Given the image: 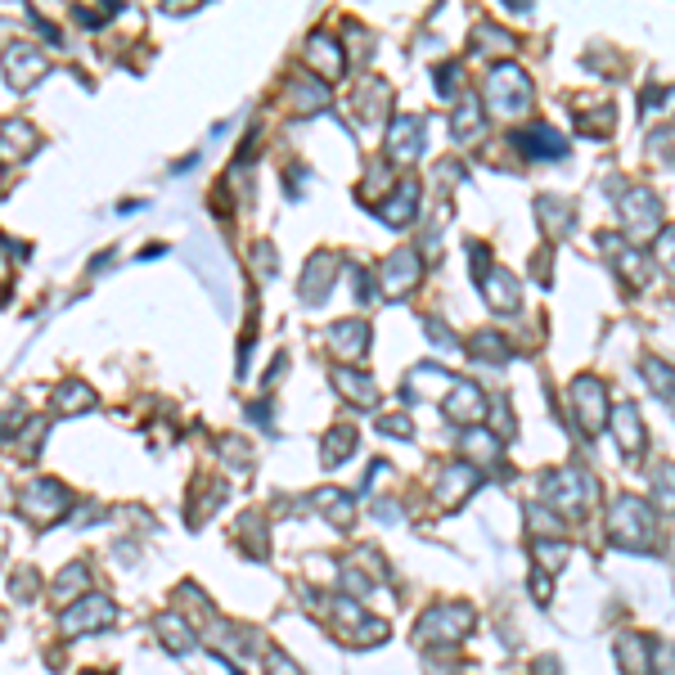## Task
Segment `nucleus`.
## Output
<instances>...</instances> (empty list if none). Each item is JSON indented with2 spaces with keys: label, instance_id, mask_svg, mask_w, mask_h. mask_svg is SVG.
Listing matches in <instances>:
<instances>
[{
  "label": "nucleus",
  "instance_id": "11",
  "mask_svg": "<svg viewBox=\"0 0 675 675\" xmlns=\"http://www.w3.org/2000/svg\"><path fill=\"white\" fill-rule=\"evenodd\" d=\"M423 149V117L419 113H401L392 122V131H387V158L392 162H414Z\"/></svg>",
  "mask_w": 675,
  "mask_h": 675
},
{
  "label": "nucleus",
  "instance_id": "12",
  "mask_svg": "<svg viewBox=\"0 0 675 675\" xmlns=\"http://www.w3.org/2000/svg\"><path fill=\"white\" fill-rule=\"evenodd\" d=\"M333 275H338V257H333V252H315L311 266L302 270V297L306 302H324V297H329Z\"/></svg>",
  "mask_w": 675,
  "mask_h": 675
},
{
  "label": "nucleus",
  "instance_id": "37",
  "mask_svg": "<svg viewBox=\"0 0 675 675\" xmlns=\"http://www.w3.org/2000/svg\"><path fill=\"white\" fill-rule=\"evenodd\" d=\"M653 675H675V648L653 644Z\"/></svg>",
  "mask_w": 675,
  "mask_h": 675
},
{
  "label": "nucleus",
  "instance_id": "28",
  "mask_svg": "<svg viewBox=\"0 0 675 675\" xmlns=\"http://www.w3.org/2000/svg\"><path fill=\"white\" fill-rule=\"evenodd\" d=\"M351 450H356V432H351V428H333L329 437H324V468H338Z\"/></svg>",
  "mask_w": 675,
  "mask_h": 675
},
{
  "label": "nucleus",
  "instance_id": "25",
  "mask_svg": "<svg viewBox=\"0 0 675 675\" xmlns=\"http://www.w3.org/2000/svg\"><path fill=\"white\" fill-rule=\"evenodd\" d=\"M383 639H387V621L378 617H360L356 630H342V644L351 648H369V644H383Z\"/></svg>",
  "mask_w": 675,
  "mask_h": 675
},
{
  "label": "nucleus",
  "instance_id": "5",
  "mask_svg": "<svg viewBox=\"0 0 675 675\" xmlns=\"http://www.w3.org/2000/svg\"><path fill=\"white\" fill-rule=\"evenodd\" d=\"M117 621V603L108 594H81L68 612L59 617V635L63 639H77V635H99Z\"/></svg>",
  "mask_w": 675,
  "mask_h": 675
},
{
  "label": "nucleus",
  "instance_id": "31",
  "mask_svg": "<svg viewBox=\"0 0 675 675\" xmlns=\"http://www.w3.org/2000/svg\"><path fill=\"white\" fill-rule=\"evenodd\" d=\"M639 374L648 378V387H653L657 396H675V374L662 365V360H653V356H644V365H639Z\"/></svg>",
  "mask_w": 675,
  "mask_h": 675
},
{
  "label": "nucleus",
  "instance_id": "22",
  "mask_svg": "<svg viewBox=\"0 0 675 675\" xmlns=\"http://www.w3.org/2000/svg\"><path fill=\"white\" fill-rule=\"evenodd\" d=\"M5 68H9V86H32L36 77L45 72V59L32 50V45H18V50H9V59H5Z\"/></svg>",
  "mask_w": 675,
  "mask_h": 675
},
{
  "label": "nucleus",
  "instance_id": "10",
  "mask_svg": "<svg viewBox=\"0 0 675 675\" xmlns=\"http://www.w3.org/2000/svg\"><path fill=\"white\" fill-rule=\"evenodd\" d=\"M419 279V252L414 248H401L378 266V284H383V297H405Z\"/></svg>",
  "mask_w": 675,
  "mask_h": 675
},
{
  "label": "nucleus",
  "instance_id": "8",
  "mask_svg": "<svg viewBox=\"0 0 675 675\" xmlns=\"http://www.w3.org/2000/svg\"><path fill=\"white\" fill-rule=\"evenodd\" d=\"M621 212H626V230L630 239H648V234H657V221H662V203H657L653 189H630L626 198H621Z\"/></svg>",
  "mask_w": 675,
  "mask_h": 675
},
{
  "label": "nucleus",
  "instance_id": "13",
  "mask_svg": "<svg viewBox=\"0 0 675 675\" xmlns=\"http://www.w3.org/2000/svg\"><path fill=\"white\" fill-rule=\"evenodd\" d=\"M306 63L315 68V81L342 77V45L333 41V36H311V41H306Z\"/></svg>",
  "mask_w": 675,
  "mask_h": 675
},
{
  "label": "nucleus",
  "instance_id": "1",
  "mask_svg": "<svg viewBox=\"0 0 675 675\" xmlns=\"http://www.w3.org/2000/svg\"><path fill=\"white\" fill-rule=\"evenodd\" d=\"M608 540L617 549H635V554H653L657 549V509L635 495H617L608 509Z\"/></svg>",
  "mask_w": 675,
  "mask_h": 675
},
{
  "label": "nucleus",
  "instance_id": "7",
  "mask_svg": "<svg viewBox=\"0 0 675 675\" xmlns=\"http://www.w3.org/2000/svg\"><path fill=\"white\" fill-rule=\"evenodd\" d=\"M603 383L590 374H581L572 383V414H576V428L585 432V437H594V432L603 428V419H608V401H603Z\"/></svg>",
  "mask_w": 675,
  "mask_h": 675
},
{
  "label": "nucleus",
  "instance_id": "9",
  "mask_svg": "<svg viewBox=\"0 0 675 675\" xmlns=\"http://www.w3.org/2000/svg\"><path fill=\"white\" fill-rule=\"evenodd\" d=\"M446 414L455 423H482L486 414H491V401L477 392V383H468V378H450V387H446Z\"/></svg>",
  "mask_w": 675,
  "mask_h": 675
},
{
  "label": "nucleus",
  "instance_id": "19",
  "mask_svg": "<svg viewBox=\"0 0 675 675\" xmlns=\"http://www.w3.org/2000/svg\"><path fill=\"white\" fill-rule=\"evenodd\" d=\"M653 639H644V635H621L617 639V666L626 675H648L653 671Z\"/></svg>",
  "mask_w": 675,
  "mask_h": 675
},
{
  "label": "nucleus",
  "instance_id": "18",
  "mask_svg": "<svg viewBox=\"0 0 675 675\" xmlns=\"http://www.w3.org/2000/svg\"><path fill=\"white\" fill-rule=\"evenodd\" d=\"M518 144L527 158H563L567 153V140L554 126H527V131H518Z\"/></svg>",
  "mask_w": 675,
  "mask_h": 675
},
{
  "label": "nucleus",
  "instance_id": "24",
  "mask_svg": "<svg viewBox=\"0 0 675 675\" xmlns=\"http://www.w3.org/2000/svg\"><path fill=\"white\" fill-rule=\"evenodd\" d=\"M311 504H320V513L333 522V527H351V495H342V491H333V486H320V491L311 495Z\"/></svg>",
  "mask_w": 675,
  "mask_h": 675
},
{
  "label": "nucleus",
  "instance_id": "21",
  "mask_svg": "<svg viewBox=\"0 0 675 675\" xmlns=\"http://www.w3.org/2000/svg\"><path fill=\"white\" fill-rule=\"evenodd\" d=\"M329 342L342 360H356V356H365V347H369V329L360 320H338L329 333Z\"/></svg>",
  "mask_w": 675,
  "mask_h": 675
},
{
  "label": "nucleus",
  "instance_id": "40",
  "mask_svg": "<svg viewBox=\"0 0 675 675\" xmlns=\"http://www.w3.org/2000/svg\"><path fill=\"white\" fill-rule=\"evenodd\" d=\"M531 594H536V603H549V572H540V567H531Z\"/></svg>",
  "mask_w": 675,
  "mask_h": 675
},
{
  "label": "nucleus",
  "instance_id": "26",
  "mask_svg": "<svg viewBox=\"0 0 675 675\" xmlns=\"http://www.w3.org/2000/svg\"><path fill=\"white\" fill-rule=\"evenodd\" d=\"M90 401H95V396H90V387L72 378V383H63L59 392H54V414H77V410H86Z\"/></svg>",
  "mask_w": 675,
  "mask_h": 675
},
{
  "label": "nucleus",
  "instance_id": "35",
  "mask_svg": "<svg viewBox=\"0 0 675 675\" xmlns=\"http://www.w3.org/2000/svg\"><path fill=\"white\" fill-rule=\"evenodd\" d=\"M473 351H477V356H491L495 365H504V356H509V351H504V342L495 338V333H477V338H473Z\"/></svg>",
  "mask_w": 675,
  "mask_h": 675
},
{
  "label": "nucleus",
  "instance_id": "6",
  "mask_svg": "<svg viewBox=\"0 0 675 675\" xmlns=\"http://www.w3.org/2000/svg\"><path fill=\"white\" fill-rule=\"evenodd\" d=\"M18 513H23L27 522H36V527H50V522H59L63 513H68V491H63V482L41 477V482L23 486V491H18Z\"/></svg>",
  "mask_w": 675,
  "mask_h": 675
},
{
  "label": "nucleus",
  "instance_id": "33",
  "mask_svg": "<svg viewBox=\"0 0 675 675\" xmlns=\"http://www.w3.org/2000/svg\"><path fill=\"white\" fill-rule=\"evenodd\" d=\"M527 527L536 531V540H549V536L558 540V531H563V522H558L554 513L545 509V504H531V509H527Z\"/></svg>",
  "mask_w": 675,
  "mask_h": 675
},
{
  "label": "nucleus",
  "instance_id": "29",
  "mask_svg": "<svg viewBox=\"0 0 675 675\" xmlns=\"http://www.w3.org/2000/svg\"><path fill=\"white\" fill-rule=\"evenodd\" d=\"M653 500H657V509L675 513V464L653 468Z\"/></svg>",
  "mask_w": 675,
  "mask_h": 675
},
{
  "label": "nucleus",
  "instance_id": "17",
  "mask_svg": "<svg viewBox=\"0 0 675 675\" xmlns=\"http://www.w3.org/2000/svg\"><path fill=\"white\" fill-rule=\"evenodd\" d=\"M612 428H617L621 455H630V459L644 455V423H639L635 405H617V414H612Z\"/></svg>",
  "mask_w": 675,
  "mask_h": 675
},
{
  "label": "nucleus",
  "instance_id": "20",
  "mask_svg": "<svg viewBox=\"0 0 675 675\" xmlns=\"http://www.w3.org/2000/svg\"><path fill=\"white\" fill-rule=\"evenodd\" d=\"M477 482H482V477H477L473 464H450L446 473H441V482H437V500L441 504H459Z\"/></svg>",
  "mask_w": 675,
  "mask_h": 675
},
{
  "label": "nucleus",
  "instance_id": "30",
  "mask_svg": "<svg viewBox=\"0 0 675 675\" xmlns=\"http://www.w3.org/2000/svg\"><path fill=\"white\" fill-rule=\"evenodd\" d=\"M86 576H90V567H86V563H68V567H63L59 576H54L50 594H54V599L63 603V599H68V594H77L81 585H86Z\"/></svg>",
  "mask_w": 675,
  "mask_h": 675
},
{
  "label": "nucleus",
  "instance_id": "3",
  "mask_svg": "<svg viewBox=\"0 0 675 675\" xmlns=\"http://www.w3.org/2000/svg\"><path fill=\"white\" fill-rule=\"evenodd\" d=\"M540 491H545V500L558 504L563 513H585L594 500H599V482H594L585 468H558V473H549L545 482H540Z\"/></svg>",
  "mask_w": 675,
  "mask_h": 675
},
{
  "label": "nucleus",
  "instance_id": "34",
  "mask_svg": "<svg viewBox=\"0 0 675 675\" xmlns=\"http://www.w3.org/2000/svg\"><path fill=\"white\" fill-rule=\"evenodd\" d=\"M266 675H306V671H302V666H297L288 653H279V648H266Z\"/></svg>",
  "mask_w": 675,
  "mask_h": 675
},
{
  "label": "nucleus",
  "instance_id": "27",
  "mask_svg": "<svg viewBox=\"0 0 675 675\" xmlns=\"http://www.w3.org/2000/svg\"><path fill=\"white\" fill-rule=\"evenodd\" d=\"M531 563H536L540 572H558V567L567 563V545L563 540H531Z\"/></svg>",
  "mask_w": 675,
  "mask_h": 675
},
{
  "label": "nucleus",
  "instance_id": "36",
  "mask_svg": "<svg viewBox=\"0 0 675 675\" xmlns=\"http://www.w3.org/2000/svg\"><path fill=\"white\" fill-rule=\"evenodd\" d=\"M473 126H477V104H473V99H464V104H459V117H455V126H450V131H455L459 140H464V135H473Z\"/></svg>",
  "mask_w": 675,
  "mask_h": 675
},
{
  "label": "nucleus",
  "instance_id": "4",
  "mask_svg": "<svg viewBox=\"0 0 675 675\" xmlns=\"http://www.w3.org/2000/svg\"><path fill=\"white\" fill-rule=\"evenodd\" d=\"M468 630H473V608H464V603H437L432 612L419 617L414 639L419 644H459Z\"/></svg>",
  "mask_w": 675,
  "mask_h": 675
},
{
  "label": "nucleus",
  "instance_id": "15",
  "mask_svg": "<svg viewBox=\"0 0 675 675\" xmlns=\"http://www.w3.org/2000/svg\"><path fill=\"white\" fill-rule=\"evenodd\" d=\"M333 383H338V392H347V401L360 405V410H369V405L378 401V387H374V378H369L365 369L338 365V369H333Z\"/></svg>",
  "mask_w": 675,
  "mask_h": 675
},
{
  "label": "nucleus",
  "instance_id": "41",
  "mask_svg": "<svg viewBox=\"0 0 675 675\" xmlns=\"http://www.w3.org/2000/svg\"><path fill=\"white\" fill-rule=\"evenodd\" d=\"M9 590H14V594H18V599H32V594H36V585H32V572L14 576V585H9Z\"/></svg>",
  "mask_w": 675,
  "mask_h": 675
},
{
  "label": "nucleus",
  "instance_id": "32",
  "mask_svg": "<svg viewBox=\"0 0 675 675\" xmlns=\"http://www.w3.org/2000/svg\"><path fill=\"white\" fill-rule=\"evenodd\" d=\"M536 212H540V216H549V221H545V230H549V234H567V230H572V225H567V221H572V207L558 203V198H540Z\"/></svg>",
  "mask_w": 675,
  "mask_h": 675
},
{
  "label": "nucleus",
  "instance_id": "2",
  "mask_svg": "<svg viewBox=\"0 0 675 675\" xmlns=\"http://www.w3.org/2000/svg\"><path fill=\"white\" fill-rule=\"evenodd\" d=\"M482 95L500 117H518V113H527L531 108V81H527V72H522L518 63H495V68L486 72Z\"/></svg>",
  "mask_w": 675,
  "mask_h": 675
},
{
  "label": "nucleus",
  "instance_id": "39",
  "mask_svg": "<svg viewBox=\"0 0 675 675\" xmlns=\"http://www.w3.org/2000/svg\"><path fill=\"white\" fill-rule=\"evenodd\" d=\"M378 428H383V432H396V437H414L410 419H401V414H387V419H378Z\"/></svg>",
  "mask_w": 675,
  "mask_h": 675
},
{
  "label": "nucleus",
  "instance_id": "38",
  "mask_svg": "<svg viewBox=\"0 0 675 675\" xmlns=\"http://www.w3.org/2000/svg\"><path fill=\"white\" fill-rule=\"evenodd\" d=\"M657 257H662V266L675 275V230H666V234H657Z\"/></svg>",
  "mask_w": 675,
  "mask_h": 675
},
{
  "label": "nucleus",
  "instance_id": "23",
  "mask_svg": "<svg viewBox=\"0 0 675 675\" xmlns=\"http://www.w3.org/2000/svg\"><path fill=\"white\" fill-rule=\"evenodd\" d=\"M414 207H419V185H414V180H401V189L383 203V221L387 225H410Z\"/></svg>",
  "mask_w": 675,
  "mask_h": 675
},
{
  "label": "nucleus",
  "instance_id": "16",
  "mask_svg": "<svg viewBox=\"0 0 675 675\" xmlns=\"http://www.w3.org/2000/svg\"><path fill=\"white\" fill-rule=\"evenodd\" d=\"M482 288H486V302H491V311H518V279L509 275V270H500V266H491L482 275Z\"/></svg>",
  "mask_w": 675,
  "mask_h": 675
},
{
  "label": "nucleus",
  "instance_id": "14",
  "mask_svg": "<svg viewBox=\"0 0 675 675\" xmlns=\"http://www.w3.org/2000/svg\"><path fill=\"white\" fill-rule=\"evenodd\" d=\"M153 630H158L162 648H171L176 657H185V653H194V648H198V635L189 630V621L180 617V612H162V617L153 621Z\"/></svg>",
  "mask_w": 675,
  "mask_h": 675
}]
</instances>
